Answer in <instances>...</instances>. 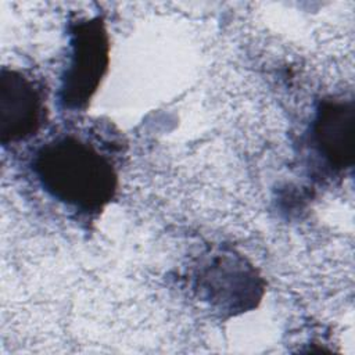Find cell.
Returning a JSON list of instances; mask_svg holds the SVG:
<instances>
[{"instance_id": "7a4b0ae2", "label": "cell", "mask_w": 355, "mask_h": 355, "mask_svg": "<svg viewBox=\"0 0 355 355\" xmlns=\"http://www.w3.org/2000/svg\"><path fill=\"white\" fill-rule=\"evenodd\" d=\"M71 57L62 75L60 100L71 110L87 105L108 68L110 43L100 17L71 26Z\"/></svg>"}, {"instance_id": "6da1fadb", "label": "cell", "mask_w": 355, "mask_h": 355, "mask_svg": "<svg viewBox=\"0 0 355 355\" xmlns=\"http://www.w3.org/2000/svg\"><path fill=\"white\" fill-rule=\"evenodd\" d=\"M33 172L53 198L83 214H98L114 198L118 184L110 159L75 136H62L40 147Z\"/></svg>"}, {"instance_id": "5b68a950", "label": "cell", "mask_w": 355, "mask_h": 355, "mask_svg": "<svg viewBox=\"0 0 355 355\" xmlns=\"http://www.w3.org/2000/svg\"><path fill=\"white\" fill-rule=\"evenodd\" d=\"M312 140L320 157L334 169L344 171L354 164L355 107L352 100H324L312 126Z\"/></svg>"}, {"instance_id": "277c9868", "label": "cell", "mask_w": 355, "mask_h": 355, "mask_svg": "<svg viewBox=\"0 0 355 355\" xmlns=\"http://www.w3.org/2000/svg\"><path fill=\"white\" fill-rule=\"evenodd\" d=\"M42 92L18 71L0 75V140L17 143L35 135L44 118Z\"/></svg>"}, {"instance_id": "3957f363", "label": "cell", "mask_w": 355, "mask_h": 355, "mask_svg": "<svg viewBox=\"0 0 355 355\" xmlns=\"http://www.w3.org/2000/svg\"><path fill=\"white\" fill-rule=\"evenodd\" d=\"M196 287L222 311L243 312L261 298L262 284L254 268L240 255L218 252L198 269Z\"/></svg>"}]
</instances>
